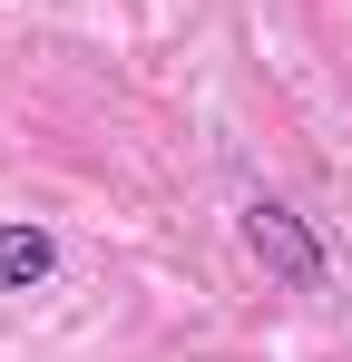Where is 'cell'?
I'll use <instances>...</instances> for the list:
<instances>
[{
    "instance_id": "cell-1",
    "label": "cell",
    "mask_w": 352,
    "mask_h": 362,
    "mask_svg": "<svg viewBox=\"0 0 352 362\" xmlns=\"http://www.w3.org/2000/svg\"><path fill=\"white\" fill-rule=\"evenodd\" d=\"M245 245H254V255H264V264L284 274L293 294H313V284H323V245L303 235L284 206H245Z\"/></svg>"
},
{
    "instance_id": "cell-2",
    "label": "cell",
    "mask_w": 352,
    "mask_h": 362,
    "mask_svg": "<svg viewBox=\"0 0 352 362\" xmlns=\"http://www.w3.org/2000/svg\"><path fill=\"white\" fill-rule=\"evenodd\" d=\"M49 274V235L40 226H0V284H40Z\"/></svg>"
}]
</instances>
